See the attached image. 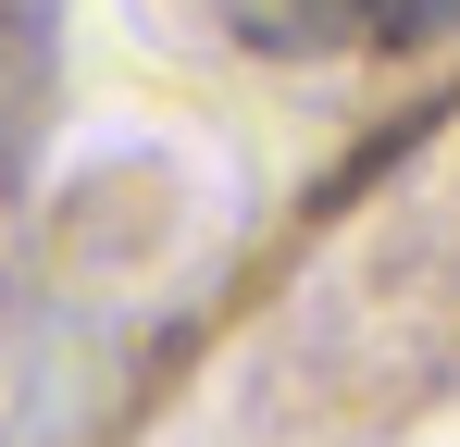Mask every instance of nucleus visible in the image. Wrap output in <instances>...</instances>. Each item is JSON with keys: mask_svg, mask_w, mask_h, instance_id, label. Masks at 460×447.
I'll use <instances>...</instances> for the list:
<instances>
[{"mask_svg": "<svg viewBox=\"0 0 460 447\" xmlns=\"http://www.w3.org/2000/svg\"><path fill=\"white\" fill-rule=\"evenodd\" d=\"M236 25L261 50H398L460 25V0H236Z\"/></svg>", "mask_w": 460, "mask_h": 447, "instance_id": "obj_1", "label": "nucleus"}, {"mask_svg": "<svg viewBox=\"0 0 460 447\" xmlns=\"http://www.w3.org/2000/svg\"><path fill=\"white\" fill-rule=\"evenodd\" d=\"M25 125H38V13H0V199L25 174Z\"/></svg>", "mask_w": 460, "mask_h": 447, "instance_id": "obj_2", "label": "nucleus"}]
</instances>
